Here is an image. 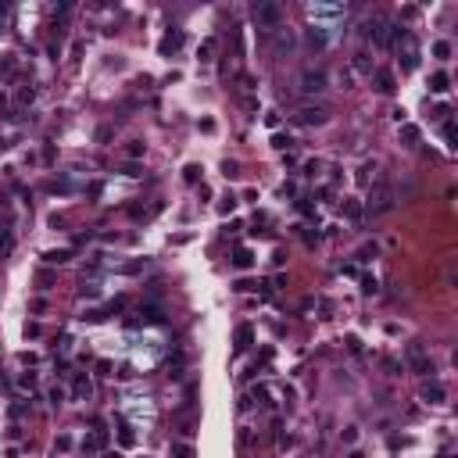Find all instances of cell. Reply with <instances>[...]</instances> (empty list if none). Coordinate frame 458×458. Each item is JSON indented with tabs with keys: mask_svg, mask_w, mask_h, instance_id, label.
<instances>
[{
	"mask_svg": "<svg viewBox=\"0 0 458 458\" xmlns=\"http://www.w3.org/2000/svg\"><path fill=\"white\" fill-rule=\"evenodd\" d=\"M233 265H236V269H247V265H251V254H247V251H236Z\"/></svg>",
	"mask_w": 458,
	"mask_h": 458,
	"instance_id": "10",
	"label": "cell"
},
{
	"mask_svg": "<svg viewBox=\"0 0 458 458\" xmlns=\"http://www.w3.org/2000/svg\"><path fill=\"white\" fill-rule=\"evenodd\" d=\"M326 90V68H308L301 75V93H322Z\"/></svg>",
	"mask_w": 458,
	"mask_h": 458,
	"instance_id": "3",
	"label": "cell"
},
{
	"mask_svg": "<svg viewBox=\"0 0 458 458\" xmlns=\"http://www.w3.org/2000/svg\"><path fill=\"white\" fill-rule=\"evenodd\" d=\"M65 258H68V251H50L47 262H65Z\"/></svg>",
	"mask_w": 458,
	"mask_h": 458,
	"instance_id": "16",
	"label": "cell"
},
{
	"mask_svg": "<svg viewBox=\"0 0 458 458\" xmlns=\"http://www.w3.org/2000/svg\"><path fill=\"white\" fill-rule=\"evenodd\" d=\"M172 455H176V458H190L193 451H190L186 444H172Z\"/></svg>",
	"mask_w": 458,
	"mask_h": 458,
	"instance_id": "12",
	"label": "cell"
},
{
	"mask_svg": "<svg viewBox=\"0 0 458 458\" xmlns=\"http://www.w3.org/2000/svg\"><path fill=\"white\" fill-rule=\"evenodd\" d=\"M433 54H437V57H448V54H451V47H448V43H437Z\"/></svg>",
	"mask_w": 458,
	"mask_h": 458,
	"instance_id": "17",
	"label": "cell"
},
{
	"mask_svg": "<svg viewBox=\"0 0 458 458\" xmlns=\"http://www.w3.org/2000/svg\"><path fill=\"white\" fill-rule=\"evenodd\" d=\"M390 208H394V190L387 186V183H376V190L369 197V211L372 215H383V211H390Z\"/></svg>",
	"mask_w": 458,
	"mask_h": 458,
	"instance_id": "2",
	"label": "cell"
},
{
	"mask_svg": "<svg viewBox=\"0 0 458 458\" xmlns=\"http://www.w3.org/2000/svg\"><path fill=\"white\" fill-rule=\"evenodd\" d=\"M344 211H347V219H355V222L362 219V208H358L355 201H347V204H344Z\"/></svg>",
	"mask_w": 458,
	"mask_h": 458,
	"instance_id": "11",
	"label": "cell"
},
{
	"mask_svg": "<svg viewBox=\"0 0 458 458\" xmlns=\"http://www.w3.org/2000/svg\"><path fill=\"white\" fill-rule=\"evenodd\" d=\"M236 347H240V351L251 347V326H240V329H236Z\"/></svg>",
	"mask_w": 458,
	"mask_h": 458,
	"instance_id": "8",
	"label": "cell"
},
{
	"mask_svg": "<svg viewBox=\"0 0 458 458\" xmlns=\"http://www.w3.org/2000/svg\"><path fill=\"white\" fill-rule=\"evenodd\" d=\"M430 90H433V93H444V90H448V75H444V72H437L433 79H430Z\"/></svg>",
	"mask_w": 458,
	"mask_h": 458,
	"instance_id": "9",
	"label": "cell"
},
{
	"mask_svg": "<svg viewBox=\"0 0 458 458\" xmlns=\"http://www.w3.org/2000/svg\"><path fill=\"white\" fill-rule=\"evenodd\" d=\"M408 362L415 365V372H419V376H433V362L426 358V351H422L419 344H412V347H408Z\"/></svg>",
	"mask_w": 458,
	"mask_h": 458,
	"instance_id": "4",
	"label": "cell"
},
{
	"mask_svg": "<svg viewBox=\"0 0 458 458\" xmlns=\"http://www.w3.org/2000/svg\"><path fill=\"white\" fill-rule=\"evenodd\" d=\"M297 122H304V126H319V122H326V108H304L297 115Z\"/></svg>",
	"mask_w": 458,
	"mask_h": 458,
	"instance_id": "5",
	"label": "cell"
},
{
	"mask_svg": "<svg viewBox=\"0 0 458 458\" xmlns=\"http://www.w3.org/2000/svg\"><path fill=\"white\" fill-rule=\"evenodd\" d=\"M254 25L258 29H276L279 18H283V7L276 4V0H262V4H254Z\"/></svg>",
	"mask_w": 458,
	"mask_h": 458,
	"instance_id": "1",
	"label": "cell"
},
{
	"mask_svg": "<svg viewBox=\"0 0 458 458\" xmlns=\"http://www.w3.org/2000/svg\"><path fill=\"white\" fill-rule=\"evenodd\" d=\"M376 90L390 93V90H394V75H390V72H379V75H376Z\"/></svg>",
	"mask_w": 458,
	"mask_h": 458,
	"instance_id": "7",
	"label": "cell"
},
{
	"mask_svg": "<svg viewBox=\"0 0 458 458\" xmlns=\"http://www.w3.org/2000/svg\"><path fill=\"white\" fill-rule=\"evenodd\" d=\"M405 140H408V143L419 140V129H415V126H405Z\"/></svg>",
	"mask_w": 458,
	"mask_h": 458,
	"instance_id": "15",
	"label": "cell"
},
{
	"mask_svg": "<svg viewBox=\"0 0 458 458\" xmlns=\"http://www.w3.org/2000/svg\"><path fill=\"white\" fill-rule=\"evenodd\" d=\"M422 398H426V401H433V405H440V401H444V387H437V383H433V387H426V390H422Z\"/></svg>",
	"mask_w": 458,
	"mask_h": 458,
	"instance_id": "6",
	"label": "cell"
},
{
	"mask_svg": "<svg viewBox=\"0 0 458 458\" xmlns=\"http://www.w3.org/2000/svg\"><path fill=\"white\" fill-rule=\"evenodd\" d=\"M179 43H183V36H179V33H172L169 40H165V50H172V47H179Z\"/></svg>",
	"mask_w": 458,
	"mask_h": 458,
	"instance_id": "14",
	"label": "cell"
},
{
	"mask_svg": "<svg viewBox=\"0 0 458 458\" xmlns=\"http://www.w3.org/2000/svg\"><path fill=\"white\" fill-rule=\"evenodd\" d=\"M75 394H79V398H90V383H86V379H79V383H75Z\"/></svg>",
	"mask_w": 458,
	"mask_h": 458,
	"instance_id": "13",
	"label": "cell"
}]
</instances>
